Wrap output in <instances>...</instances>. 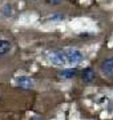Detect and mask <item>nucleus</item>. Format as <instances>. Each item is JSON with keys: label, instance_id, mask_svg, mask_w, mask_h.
Listing matches in <instances>:
<instances>
[{"label": "nucleus", "instance_id": "obj_1", "mask_svg": "<svg viewBox=\"0 0 113 120\" xmlns=\"http://www.w3.org/2000/svg\"><path fill=\"white\" fill-rule=\"evenodd\" d=\"M64 55H65V59H67V64H71V65L80 64L84 60L83 53L78 49H76V48H67V49H64Z\"/></svg>", "mask_w": 113, "mask_h": 120}, {"label": "nucleus", "instance_id": "obj_2", "mask_svg": "<svg viewBox=\"0 0 113 120\" xmlns=\"http://www.w3.org/2000/svg\"><path fill=\"white\" fill-rule=\"evenodd\" d=\"M48 60L55 65L59 67H64L67 64V59L64 55V49H55V51L48 53Z\"/></svg>", "mask_w": 113, "mask_h": 120}, {"label": "nucleus", "instance_id": "obj_3", "mask_svg": "<svg viewBox=\"0 0 113 120\" xmlns=\"http://www.w3.org/2000/svg\"><path fill=\"white\" fill-rule=\"evenodd\" d=\"M100 71H101V75L109 80L113 79V56L112 57H108L105 59L102 63L100 64Z\"/></svg>", "mask_w": 113, "mask_h": 120}, {"label": "nucleus", "instance_id": "obj_4", "mask_svg": "<svg viewBox=\"0 0 113 120\" xmlns=\"http://www.w3.org/2000/svg\"><path fill=\"white\" fill-rule=\"evenodd\" d=\"M16 86L20 88H24V90H31L35 87V82L29 76H20L16 79Z\"/></svg>", "mask_w": 113, "mask_h": 120}, {"label": "nucleus", "instance_id": "obj_5", "mask_svg": "<svg viewBox=\"0 0 113 120\" xmlns=\"http://www.w3.org/2000/svg\"><path fill=\"white\" fill-rule=\"evenodd\" d=\"M81 79L84 83H93L96 80V72L92 68H87L81 72Z\"/></svg>", "mask_w": 113, "mask_h": 120}, {"label": "nucleus", "instance_id": "obj_6", "mask_svg": "<svg viewBox=\"0 0 113 120\" xmlns=\"http://www.w3.org/2000/svg\"><path fill=\"white\" fill-rule=\"evenodd\" d=\"M60 77L63 79H72L77 75V69L76 68H65V69H61L60 71Z\"/></svg>", "mask_w": 113, "mask_h": 120}, {"label": "nucleus", "instance_id": "obj_7", "mask_svg": "<svg viewBox=\"0 0 113 120\" xmlns=\"http://www.w3.org/2000/svg\"><path fill=\"white\" fill-rule=\"evenodd\" d=\"M11 49H12V44L9 43L8 40H1L0 39V56L7 55Z\"/></svg>", "mask_w": 113, "mask_h": 120}, {"label": "nucleus", "instance_id": "obj_8", "mask_svg": "<svg viewBox=\"0 0 113 120\" xmlns=\"http://www.w3.org/2000/svg\"><path fill=\"white\" fill-rule=\"evenodd\" d=\"M48 20H51V22H63L64 20V15H61V13H53L51 16H48Z\"/></svg>", "mask_w": 113, "mask_h": 120}, {"label": "nucleus", "instance_id": "obj_9", "mask_svg": "<svg viewBox=\"0 0 113 120\" xmlns=\"http://www.w3.org/2000/svg\"><path fill=\"white\" fill-rule=\"evenodd\" d=\"M3 12H4L5 16H9V15L12 13V7H11L9 4H5L4 8H3Z\"/></svg>", "mask_w": 113, "mask_h": 120}, {"label": "nucleus", "instance_id": "obj_10", "mask_svg": "<svg viewBox=\"0 0 113 120\" xmlns=\"http://www.w3.org/2000/svg\"><path fill=\"white\" fill-rule=\"evenodd\" d=\"M63 0H48V3H51V4H60Z\"/></svg>", "mask_w": 113, "mask_h": 120}, {"label": "nucleus", "instance_id": "obj_11", "mask_svg": "<svg viewBox=\"0 0 113 120\" xmlns=\"http://www.w3.org/2000/svg\"><path fill=\"white\" fill-rule=\"evenodd\" d=\"M31 120H43V117H40V116H33Z\"/></svg>", "mask_w": 113, "mask_h": 120}, {"label": "nucleus", "instance_id": "obj_12", "mask_svg": "<svg viewBox=\"0 0 113 120\" xmlns=\"http://www.w3.org/2000/svg\"><path fill=\"white\" fill-rule=\"evenodd\" d=\"M0 100H1V95H0Z\"/></svg>", "mask_w": 113, "mask_h": 120}]
</instances>
